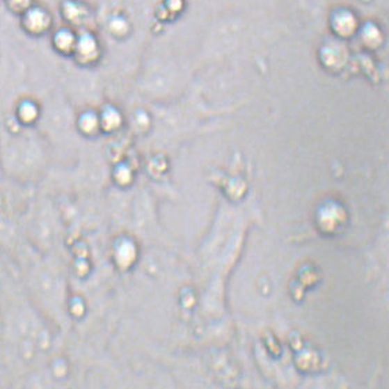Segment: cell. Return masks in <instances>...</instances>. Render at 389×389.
I'll return each instance as SVG.
<instances>
[{"label":"cell","mask_w":389,"mask_h":389,"mask_svg":"<svg viewBox=\"0 0 389 389\" xmlns=\"http://www.w3.org/2000/svg\"><path fill=\"white\" fill-rule=\"evenodd\" d=\"M76 36L70 29H59L51 38L54 51L61 56H72L76 47Z\"/></svg>","instance_id":"cell-2"},{"label":"cell","mask_w":389,"mask_h":389,"mask_svg":"<svg viewBox=\"0 0 389 389\" xmlns=\"http://www.w3.org/2000/svg\"><path fill=\"white\" fill-rule=\"evenodd\" d=\"M4 3L10 13H13L15 15H21L26 10H29L31 7L35 6L36 0H4Z\"/></svg>","instance_id":"cell-3"},{"label":"cell","mask_w":389,"mask_h":389,"mask_svg":"<svg viewBox=\"0 0 389 389\" xmlns=\"http://www.w3.org/2000/svg\"><path fill=\"white\" fill-rule=\"evenodd\" d=\"M22 31L32 38H42L53 29V15L42 6L35 4L19 15Z\"/></svg>","instance_id":"cell-1"}]
</instances>
